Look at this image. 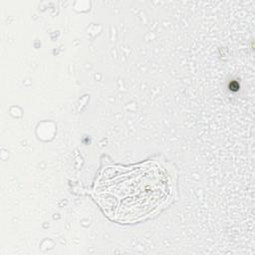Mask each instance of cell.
Instances as JSON below:
<instances>
[{"label": "cell", "instance_id": "cell-1", "mask_svg": "<svg viewBox=\"0 0 255 255\" xmlns=\"http://www.w3.org/2000/svg\"><path fill=\"white\" fill-rule=\"evenodd\" d=\"M93 192L108 216L132 222L152 214L168 200L170 181L156 161L110 165L103 169Z\"/></svg>", "mask_w": 255, "mask_h": 255}]
</instances>
